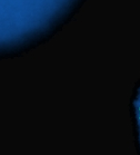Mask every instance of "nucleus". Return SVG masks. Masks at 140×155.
<instances>
[{
  "mask_svg": "<svg viewBox=\"0 0 140 155\" xmlns=\"http://www.w3.org/2000/svg\"><path fill=\"white\" fill-rule=\"evenodd\" d=\"M133 106H135V114H136V122H137V127H138V135H139V142H140V88L136 96Z\"/></svg>",
  "mask_w": 140,
  "mask_h": 155,
  "instance_id": "1",
  "label": "nucleus"
}]
</instances>
